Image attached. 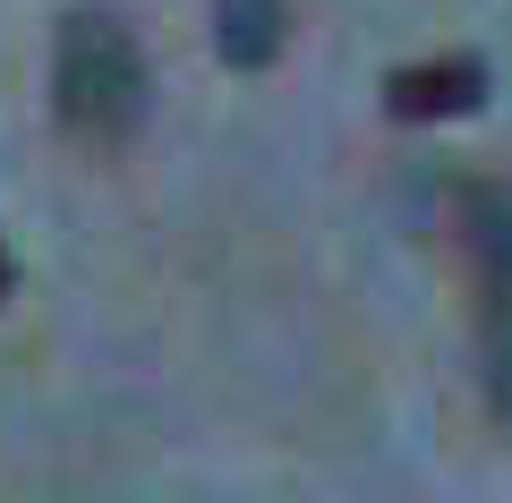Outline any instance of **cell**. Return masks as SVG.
Here are the masks:
<instances>
[{
    "label": "cell",
    "mask_w": 512,
    "mask_h": 503,
    "mask_svg": "<svg viewBox=\"0 0 512 503\" xmlns=\"http://www.w3.org/2000/svg\"><path fill=\"white\" fill-rule=\"evenodd\" d=\"M470 256L487 273L495 307H504L512 299V188H478L470 197Z\"/></svg>",
    "instance_id": "277c9868"
},
{
    "label": "cell",
    "mask_w": 512,
    "mask_h": 503,
    "mask_svg": "<svg viewBox=\"0 0 512 503\" xmlns=\"http://www.w3.org/2000/svg\"><path fill=\"white\" fill-rule=\"evenodd\" d=\"M146 52L128 43V26H111L103 9H77L60 26V52H52V111L69 137L86 145H120L128 128L146 120Z\"/></svg>",
    "instance_id": "6da1fadb"
},
{
    "label": "cell",
    "mask_w": 512,
    "mask_h": 503,
    "mask_svg": "<svg viewBox=\"0 0 512 503\" xmlns=\"http://www.w3.org/2000/svg\"><path fill=\"white\" fill-rule=\"evenodd\" d=\"M214 43L231 69H265L282 52V0H222L214 9Z\"/></svg>",
    "instance_id": "3957f363"
},
{
    "label": "cell",
    "mask_w": 512,
    "mask_h": 503,
    "mask_svg": "<svg viewBox=\"0 0 512 503\" xmlns=\"http://www.w3.org/2000/svg\"><path fill=\"white\" fill-rule=\"evenodd\" d=\"M18 290V256H9V239H0V299Z\"/></svg>",
    "instance_id": "5b68a950"
},
{
    "label": "cell",
    "mask_w": 512,
    "mask_h": 503,
    "mask_svg": "<svg viewBox=\"0 0 512 503\" xmlns=\"http://www.w3.org/2000/svg\"><path fill=\"white\" fill-rule=\"evenodd\" d=\"M478 103H487V60H478V52H436V60H410V69L384 77V111L410 120V128L470 120Z\"/></svg>",
    "instance_id": "7a4b0ae2"
}]
</instances>
